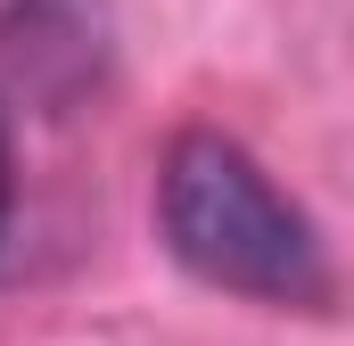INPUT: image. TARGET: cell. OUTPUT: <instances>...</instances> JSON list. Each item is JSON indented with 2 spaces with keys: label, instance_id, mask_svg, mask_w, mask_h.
I'll use <instances>...</instances> for the list:
<instances>
[{
  "label": "cell",
  "instance_id": "1",
  "mask_svg": "<svg viewBox=\"0 0 354 346\" xmlns=\"http://www.w3.org/2000/svg\"><path fill=\"white\" fill-rule=\"evenodd\" d=\"M157 223L198 280L264 305H330V256L313 223L272 190V173L223 140V132H181L157 173Z\"/></svg>",
  "mask_w": 354,
  "mask_h": 346
},
{
  "label": "cell",
  "instance_id": "2",
  "mask_svg": "<svg viewBox=\"0 0 354 346\" xmlns=\"http://www.w3.org/2000/svg\"><path fill=\"white\" fill-rule=\"evenodd\" d=\"M8 206H17V157H8V116H0V239H8Z\"/></svg>",
  "mask_w": 354,
  "mask_h": 346
}]
</instances>
